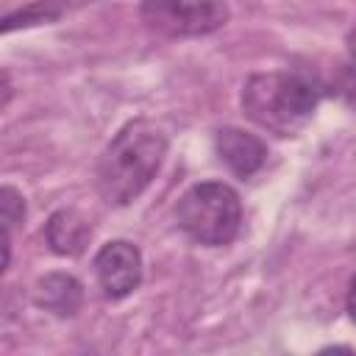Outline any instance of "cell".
Instances as JSON below:
<instances>
[{"label": "cell", "instance_id": "obj_3", "mask_svg": "<svg viewBox=\"0 0 356 356\" xmlns=\"http://www.w3.org/2000/svg\"><path fill=\"white\" fill-rule=\"evenodd\" d=\"M175 220L189 239L217 248V245H228L239 234L242 203L228 184L203 181L181 195L175 206Z\"/></svg>", "mask_w": 356, "mask_h": 356}, {"label": "cell", "instance_id": "obj_12", "mask_svg": "<svg viewBox=\"0 0 356 356\" xmlns=\"http://www.w3.org/2000/svg\"><path fill=\"white\" fill-rule=\"evenodd\" d=\"M348 312H350V317L356 320V273H353L350 286H348Z\"/></svg>", "mask_w": 356, "mask_h": 356}, {"label": "cell", "instance_id": "obj_8", "mask_svg": "<svg viewBox=\"0 0 356 356\" xmlns=\"http://www.w3.org/2000/svg\"><path fill=\"white\" fill-rule=\"evenodd\" d=\"M44 236H47V245L58 256H78L86 248V242L92 236V228L75 209H61L47 220Z\"/></svg>", "mask_w": 356, "mask_h": 356}, {"label": "cell", "instance_id": "obj_4", "mask_svg": "<svg viewBox=\"0 0 356 356\" xmlns=\"http://www.w3.org/2000/svg\"><path fill=\"white\" fill-rule=\"evenodd\" d=\"M225 0H142V22L164 36H206L228 22Z\"/></svg>", "mask_w": 356, "mask_h": 356}, {"label": "cell", "instance_id": "obj_5", "mask_svg": "<svg viewBox=\"0 0 356 356\" xmlns=\"http://www.w3.org/2000/svg\"><path fill=\"white\" fill-rule=\"evenodd\" d=\"M95 275L106 298L120 300L142 284V253L128 239L106 242L95 256Z\"/></svg>", "mask_w": 356, "mask_h": 356}, {"label": "cell", "instance_id": "obj_1", "mask_svg": "<svg viewBox=\"0 0 356 356\" xmlns=\"http://www.w3.org/2000/svg\"><path fill=\"white\" fill-rule=\"evenodd\" d=\"M167 156V136L145 117L125 122L106 145L97 161V192L111 206H125L139 197L156 178Z\"/></svg>", "mask_w": 356, "mask_h": 356}, {"label": "cell", "instance_id": "obj_9", "mask_svg": "<svg viewBox=\"0 0 356 356\" xmlns=\"http://www.w3.org/2000/svg\"><path fill=\"white\" fill-rule=\"evenodd\" d=\"M67 3L64 0H39V3H31L14 14H8L3 19V33H11L14 28H28V25H39V22H50V19H58L64 14Z\"/></svg>", "mask_w": 356, "mask_h": 356}, {"label": "cell", "instance_id": "obj_10", "mask_svg": "<svg viewBox=\"0 0 356 356\" xmlns=\"http://www.w3.org/2000/svg\"><path fill=\"white\" fill-rule=\"evenodd\" d=\"M0 206H3V234H11L14 225H19L25 220V200L14 186H3Z\"/></svg>", "mask_w": 356, "mask_h": 356}, {"label": "cell", "instance_id": "obj_2", "mask_svg": "<svg viewBox=\"0 0 356 356\" xmlns=\"http://www.w3.org/2000/svg\"><path fill=\"white\" fill-rule=\"evenodd\" d=\"M317 103L320 86L298 72H256L242 89L245 114L278 136L298 134L314 114Z\"/></svg>", "mask_w": 356, "mask_h": 356}, {"label": "cell", "instance_id": "obj_11", "mask_svg": "<svg viewBox=\"0 0 356 356\" xmlns=\"http://www.w3.org/2000/svg\"><path fill=\"white\" fill-rule=\"evenodd\" d=\"M339 92L348 97V100H353L356 103V61L353 64H348L345 70H342V81H339Z\"/></svg>", "mask_w": 356, "mask_h": 356}, {"label": "cell", "instance_id": "obj_6", "mask_svg": "<svg viewBox=\"0 0 356 356\" xmlns=\"http://www.w3.org/2000/svg\"><path fill=\"white\" fill-rule=\"evenodd\" d=\"M214 150L236 178H250L267 161V145L242 128H220L214 134Z\"/></svg>", "mask_w": 356, "mask_h": 356}, {"label": "cell", "instance_id": "obj_7", "mask_svg": "<svg viewBox=\"0 0 356 356\" xmlns=\"http://www.w3.org/2000/svg\"><path fill=\"white\" fill-rule=\"evenodd\" d=\"M36 303L58 317H72L81 309L83 300V289L78 284V278L67 275V273H50L44 278L36 281V292H33Z\"/></svg>", "mask_w": 356, "mask_h": 356}]
</instances>
